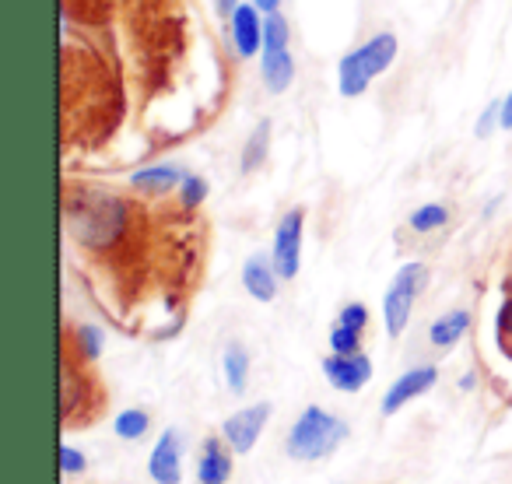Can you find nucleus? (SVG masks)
<instances>
[{"label": "nucleus", "instance_id": "39448f33", "mask_svg": "<svg viewBox=\"0 0 512 484\" xmlns=\"http://www.w3.org/2000/svg\"><path fill=\"white\" fill-rule=\"evenodd\" d=\"M302 228H306V211H302V207H292V211L278 221L271 260L281 281H292L302 267Z\"/></svg>", "mask_w": 512, "mask_h": 484}, {"label": "nucleus", "instance_id": "f03ea898", "mask_svg": "<svg viewBox=\"0 0 512 484\" xmlns=\"http://www.w3.org/2000/svg\"><path fill=\"white\" fill-rule=\"evenodd\" d=\"M397 50H400V43H397L393 32H376L369 43H362L351 53H344L341 64H337V92H341L344 99H358V95H365V88H369L379 74H386L393 67Z\"/></svg>", "mask_w": 512, "mask_h": 484}, {"label": "nucleus", "instance_id": "4468645a", "mask_svg": "<svg viewBox=\"0 0 512 484\" xmlns=\"http://www.w3.org/2000/svg\"><path fill=\"white\" fill-rule=\"evenodd\" d=\"M186 172L179 169V165H148V169H137L134 176H130V186L141 193H169L176 190L179 183H183Z\"/></svg>", "mask_w": 512, "mask_h": 484}, {"label": "nucleus", "instance_id": "20e7f679", "mask_svg": "<svg viewBox=\"0 0 512 484\" xmlns=\"http://www.w3.org/2000/svg\"><path fill=\"white\" fill-rule=\"evenodd\" d=\"M425 285H428L425 264H404L397 274H393V285L386 288V295H383V323H386V334L390 337H400L407 330L414 299L425 292Z\"/></svg>", "mask_w": 512, "mask_h": 484}, {"label": "nucleus", "instance_id": "6ab92c4d", "mask_svg": "<svg viewBox=\"0 0 512 484\" xmlns=\"http://www.w3.org/2000/svg\"><path fill=\"white\" fill-rule=\"evenodd\" d=\"M446 221H449L446 204H421L418 211H411L414 232H435V228H446Z\"/></svg>", "mask_w": 512, "mask_h": 484}, {"label": "nucleus", "instance_id": "c756f323", "mask_svg": "<svg viewBox=\"0 0 512 484\" xmlns=\"http://www.w3.org/2000/svg\"><path fill=\"white\" fill-rule=\"evenodd\" d=\"M253 4H256L260 11H264V15H274V11L281 8V0H253Z\"/></svg>", "mask_w": 512, "mask_h": 484}, {"label": "nucleus", "instance_id": "bb28decb", "mask_svg": "<svg viewBox=\"0 0 512 484\" xmlns=\"http://www.w3.org/2000/svg\"><path fill=\"white\" fill-rule=\"evenodd\" d=\"M498 337H502V344H505V337H512V295L502 302V309H498Z\"/></svg>", "mask_w": 512, "mask_h": 484}, {"label": "nucleus", "instance_id": "a211bd4d", "mask_svg": "<svg viewBox=\"0 0 512 484\" xmlns=\"http://www.w3.org/2000/svg\"><path fill=\"white\" fill-rule=\"evenodd\" d=\"M148 425H151V418H148V411H141V407H127V411H120L116 414V421H113V428H116V435L120 439H141L144 432H148Z\"/></svg>", "mask_w": 512, "mask_h": 484}, {"label": "nucleus", "instance_id": "aec40b11", "mask_svg": "<svg viewBox=\"0 0 512 484\" xmlns=\"http://www.w3.org/2000/svg\"><path fill=\"white\" fill-rule=\"evenodd\" d=\"M288 39H292V32H288L285 15L281 11L264 15V50H288Z\"/></svg>", "mask_w": 512, "mask_h": 484}, {"label": "nucleus", "instance_id": "1a4fd4ad", "mask_svg": "<svg viewBox=\"0 0 512 484\" xmlns=\"http://www.w3.org/2000/svg\"><path fill=\"white\" fill-rule=\"evenodd\" d=\"M435 379H439V369H435V365H418V369H407L404 376L393 379V386L386 390V397H383V414L400 411V407L411 404L414 397L428 393V390L435 386Z\"/></svg>", "mask_w": 512, "mask_h": 484}, {"label": "nucleus", "instance_id": "7ed1b4c3", "mask_svg": "<svg viewBox=\"0 0 512 484\" xmlns=\"http://www.w3.org/2000/svg\"><path fill=\"white\" fill-rule=\"evenodd\" d=\"M348 439V425L334 414H327L323 407H306L295 418L292 432H288V456L302 463L323 460L334 453L341 442Z\"/></svg>", "mask_w": 512, "mask_h": 484}, {"label": "nucleus", "instance_id": "f3484780", "mask_svg": "<svg viewBox=\"0 0 512 484\" xmlns=\"http://www.w3.org/2000/svg\"><path fill=\"white\" fill-rule=\"evenodd\" d=\"M221 365H225V383L232 393H246V383H249V351L242 348V344H228L225 348V358H221Z\"/></svg>", "mask_w": 512, "mask_h": 484}, {"label": "nucleus", "instance_id": "9b49d317", "mask_svg": "<svg viewBox=\"0 0 512 484\" xmlns=\"http://www.w3.org/2000/svg\"><path fill=\"white\" fill-rule=\"evenodd\" d=\"M242 285L256 302H274L278 295V271H274L271 257H249L242 264Z\"/></svg>", "mask_w": 512, "mask_h": 484}, {"label": "nucleus", "instance_id": "5701e85b", "mask_svg": "<svg viewBox=\"0 0 512 484\" xmlns=\"http://www.w3.org/2000/svg\"><path fill=\"white\" fill-rule=\"evenodd\" d=\"M337 323L341 327H348V330H358L362 334L365 327H369V309L362 306V302H348V306L337 313Z\"/></svg>", "mask_w": 512, "mask_h": 484}, {"label": "nucleus", "instance_id": "0eeeda50", "mask_svg": "<svg viewBox=\"0 0 512 484\" xmlns=\"http://www.w3.org/2000/svg\"><path fill=\"white\" fill-rule=\"evenodd\" d=\"M323 376H327V383L334 386V390L358 393L372 379V362L362 351H355V355H337V351H330V355L323 358Z\"/></svg>", "mask_w": 512, "mask_h": 484}, {"label": "nucleus", "instance_id": "9d476101", "mask_svg": "<svg viewBox=\"0 0 512 484\" xmlns=\"http://www.w3.org/2000/svg\"><path fill=\"white\" fill-rule=\"evenodd\" d=\"M179 456H183V442H179V432H165L158 439V446L151 449L148 470L158 484H179L183 477V467H179Z\"/></svg>", "mask_w": 512, "mask_h": 484}, {"label": "nucleus", "instance_id": "393cba45", "mask_svg": "<svg viewBox=\"0 0 512 484\" xmlns=\"http://www.w3.org/2000/svg\"><path fill=\"white\" fill-rule=\"evenodd\" d=\"M495 127H502V102H491L481 113V120H477V137H491Z\"/></svg>", "mask_w": 512, "mask_h": 484}, {"label": "nucleus", "instance_id": "4be33fe9", "mask_svg": "<svg viewBox=\"0 0 512 484\" xmlns=\"http://www.w3.org/2000/svg\"><path fill=\"white\" fill-rule=\"evenodd\" d=\"M179 200H183L186 211L200 207L207 200V179L204 176H183V183H179Z\"/></svg>", "mask_w": 512, "mask_h": 484}, {"label": "nucleus", "instance_id": "2eb2a0df", "mask_svg": "<svg viewBox=\"0 0 512 484\" xmlns=\"http://www.w3.org/2000/svg\"><path fill=\"white\" fill-rule=\"evenodd\" d=\"M467 327H470L467 309H453V313L439 316V320L432 323V330H428V341H432V348H453V344L467 334Z\"/></svg>", "mask_w": 512, "mask_h": 484}, {"label": "nucleus", "instance_id": "dca6fc26", "mask_svg": "<svg viewBox=\"0 0 512 484\" xmlns=\"http://www.w3.org/2000/svg\"><path fill=\"white\" fill-rule=\"evenodd\" d=\"M271 155V120H260L249 134V141L242 144V158H239V169L242 172H256L260 165L267 162Z\"/></svg>", "mask_w": 512, "mask_h": 484}, {"label": "nucleus", "instance_id": "b1692460", "mask_svg": "<svg viewBox=\"0 0 512 484\" xmlns=\"http://www.w3.org/2000/svg\"><path fill=\"white\" fill-rule=\"evenodd\" d=\"M78 348H81V355L92 362V358H99L102 355V330L99 327H92V323H85V327L78 330Z\"/></svg>", "mask_w": 512, "mask_h": 484}, {"label": "nucleus", "instance_id": "c85d7f7f", "mask_svg": "<svg viewBox=\"0 0 512 484\" xmlns=\"http://www.w3.org/2000/svg\"><path fill=\"white\" fill-rule=\"evenodd\" d=\"M239 11V0H218V15L221 18H232Z\"/></svg>", "mask_w": 512, "mask_h": 484}, {"label": "nucleus", "instance_id": "423d86ee", "mask_svg": "<svg viewBox=\"0 0 512 484\" xmlns=\"http://www.w3.org/2000/svg\"><path fill=\"white\" fill-rule=\"evenodd\" d=\"M267 418H271V404L242 407V411H235L232 418H225L221 435H225V442L232 446V453H249V449L256 446V439L264 435Z\"/></svg>", "mask_w": 512, "mask_h": 484}, {"label": "nucleus", "instance_id": "a878e982", "mask_svg": "<svg viewBox=\"0 0 512 484\" xmlns=\"http://www.w3.org/2000/svg\"><path fill=\"white\" fill-rule=\"evenodd\" d=\"M85 467H88L85 453H78L74 446H60V470L64 474H81Z\"/></svg>", "mask_w": 512, "mask_h": 484}, {"label": "nucleus", "instance_id": "412c9836", "mask_svg": "<svg viewBox=\"0 0 512 484\" xmlns=\"http://www.w3.org/2000/svg\"><path fill=\"white\" fill-rule=\"evenodd\" d=\"M330 351H337V355H355V351H362V334L334 323V330H330Z\"/></svg>", "mask_w": 512, "mask_h": 484}, {"label": "nucleus", "instance_id": "f8f14e48", "mask_svg": "<svg viewBox=\"0 0 512 484\" xmlns=\"http://www.w3.org/2000/svg\"><path fill=\"white\" fill-rule=\"evenodd\" d=\"M228 449L221 439L204 442L200 460H197V481L200 484H228V477H232V456H228Z\"/></svg>", "mask_w": 512, "mask_h": 484}, {"label": "nucleus", "instance_id": "7c9ffc66", "mask_svg": "<svg viewBox=\"0 0 512 484\" xmlns=\"http://www.w3.org/2000/svg\"><path fill=\"white\" fill-rule=\"evenodd\" d=\"M505 288H509V295H512V278H509V281H505Z\"/></svg>", "mask_w": 512, "mask_h": 484}, {"label": "nucleus", "instance_id": "ddd939ff", "mask_svg": "<svg viewBox=\"0 0 512 484\" xmlns=\"http://www.w3.org/2000/svg\"><path fill=\"white\" fill-rule=\"evenodd\" d=\"M260 78H264L267 92L281 95L292 88L295 81V60L288 50H264V60H260Z\"/></svg>", "mask_w": 512, "mask_h": 484}, {"label": "nucleus", "instance_id": "6e6552de", "mask_svg": "<svg viewBox=\"0 0 512 484\" xmlns=\"http://www.w3.org/2000/svg\"><path fill=\"white\" fill-rule=\"evenodd\" d=\"M232 43L242 60H253L264 50V11L256 4H239V11L232 15Z\"/></svg>", "mask_w": 512, "mask_h": 484}, {"label": "nucleus", "instance_id": "cd10ccee", "mask_svg": "<svg viewBox=\"0 0 512 484\" xmlns=\"http://www.w3.org/2000/svg\"><path fill=\"white\" fill-rule=\"evenodd\" d=\"M498 130H512V92L502 99V127Z\"/></svg>", "mask_w": 512, "mask_h": 484}, {"label": "nucleus", "instance_id": "f257e3e1", "mask_svg": "<svg viewBox=\"0 0 512 484\" xmlns=\"http://www.w3.org/2000/svg\"><path fill=\"white\" fill-rule=\"evenodd\" d=\"M67 225L88 250H109L127 232V204L120 197H85L67 204Z\"/></svg>", "mask_w": 512, "mask_h": 484}]
</instances>
